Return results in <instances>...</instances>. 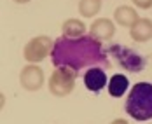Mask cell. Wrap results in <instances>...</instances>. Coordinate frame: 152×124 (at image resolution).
<instances>
[{"label":"cell","mask_w":152,"mask_h":124,"mask_svg":"<svg viewBox=\"0 0 152 124\" xmlns=\"http://www.w3.org/2000/svg\"><path fill=\"white\" fill-rule=\"evenodd\" d=\"M112 124H128V121H124V119H115Z\"/></svg>","instance_id":"cell-15"},{"label":"cell","mask_w":152,"mask_h":124,"mask_svg":"<svg viewBox=\"0 0 152 124\" xmlns=\"http://www.w3.org/2000/svg\"><path fill=\"white\" fill-rule=\"evenodd\" d=\"M84 84H86V88H88L89 91H93V93H100V91L107 86L105 72H103L102 68H98V66L89 68V70L84 74Z\"/></svg>","instance_id":"cell-7"},{"label":"cell","mask_w":152,"mask_h":124,"mask_svg":"<svg viewBox=\"0 0 152 124\" xmlns=\"http://www.w3.org/2000/svg\"><path fill=\"white\" fill-rule=\"evenodd\" d=\"M131 39L137 42H147L152 39V21L147 18H140L137 23L129 28Z\"/></svg>","instance_id":"cell-9"},{"label":"cell","mask_w":152,"mask_h":124,"mask_svg":"<svg viewBox=\"0 0 152 124\" xmlns=\"http://www.w3.org/2000/svg\"><path fill=\"white\" fill-rule=\"evenodd\" d=\"M77 74L68 68H56L49 79V91L54 96H66L74 91Z\"/></svg>","instance_id":"cell-4"},{"label":"cell","mask_w":152,"mask_h":124,"mask_svg":"<svg viewBox=\"0 0 152 124\" xmlns=\"http://www.w3.org/2000/svg\"><path fill=\"white\" fill-rule=\"evenodd\" d=\"M61 30H63V35H65V37L77 39V37H82V35L86 33V25H84L82 21L72 18V19H66V21L63 23Z\"/></svg>","instance_id":"cell-12"},{"label":"cell","mask_w":152,"mask_h":124,"mask_svg":"<svg viewBox=\"0 0 152 124\" xmlns=\"http://www.w3.org/2000/svg\"><path fill=\"white\" fill-rule=\"evenodd\" d=\"M128 86H129L128 77H124L122 74H115V75H112V79L108 80V93H110V96H114V98H121L122 94L126 93Z\"/></svg>","instance_id":"cell-11"},{"label":"cell","mask_w":152,"mask_h":124,"mask_svg":"<svg viewBox=\"0 0 152 124\" xmlns=\"http://www.w3.org/2000/svg\"><path fill=\"white\" fill-rule=\"evenodd\" d=\"M107 53L115 60V63H117L119 66H122V68L128 70V72H133V74L142 72V70L145 68V65H147V60H145L140 53L133 51L131 47H128V46L112 44V46L108 47Z\"/></svg>","instance_id":"cell-3"},{"label":"cell","mask_w":152,"mask_h":124,"mask_svg":"<svg viewBox=\"0 0 152 124\" xmlns=\"http://www.w3.org/2000/svg\"><path fill=\"white\" fill-rule=\"evenodd\" d=\"M102 9V0H80L79 4V11L84 18H93L98 14Z\"/></svg>","instance_id":"cell-13"},{"label":"cell","mask_w":152,"mask_h":124,"mask_svg":"<svg viewBox=\"0 0 152 124\" xmlns=\"http://www.w3.org/2000/svg\"><path fill=\"white\" fill-rule=\"evenodd\" d=\"M114 18H115V21L122 25V26H133L135 23H137L138 19V14L135 9H131L129 5H121V7H117L115 9V12H114Z\"/></svg>","instance_id":"cell-10"},{"label":"cell","mask_w":152,"mask_h":124,"mask_svg":"<svg viewBox=\"0 0 152 124\" xmlns=\"http://www.w3.org/2000/svg\"><path fill=\"white\" fill-rule=\"evenodd\" d=\"M14 2H18V4H26V2H30V0H14Z\"/></svg>","instance_id":"cell-16"},{"label":"cell","mask_w":152,"mask_h":124,"mask_svg":"<svg viewBox=\"0 0 152 124\" xmlns=\"http://www.w3.org/2000/svg\"><path fill=\"white\" fill-rule=\"evenodd\" d=\"M114 33H115L114 23L110 19H107V18H100L91 25V33L89 35L102 42V40H110L114 37Z\"/></svg>","instance_id":"cell-8"},{"label":"cell","mask_w":152,"mask_h":124,"mask_svg":"<svg viewBox=\"0 0 152 124\" xmlns=\"http://www.w3.org/2000/svg\"><path fill=\"white\" fill-rule=\"evenodd\" d=\"M133 4H137V7H140V9H151L152 7V0H133Z\"/></svg>","instance_id":"cell-14"},{"label":"cell","mask_w":152,"mask_h":124,"mask_svg":"<svg viewBox=\"0 0 152 124\" xmlns=\"http://www.w3.org/2000/svg\"><path fill=\"white\" fill-rule=\"evenodd\" d=\"M107 54L108 53L103 49V44L91 35H82L77 39L61 35L54 40L51 58L56 68H68L79 75L84 68H108L110 61Z\"/></svg>","instance_id":"cell-1"},{"label":"cell","mask_w":152,"mask_h":124,"mask_svg":"<svg viewBox=\"0 0 152 124\" xmlns=\"http://www.w3.org/2000/svg\"><path fill=\"white\" fill-rule=\"evenodd\" d=\"M53 47H54L53 40L49 37H46V35H40V37L31 39L30 42L25 46L23 56H25L26 61L39 63V61H42L49 53H53Z\"/></svg>","instance_id":"cell-5"},{"label":"cell","mask_w":152,"mask_h":124,"mask_svg":"<svg viewBox=\"0 0 152 124\" xmlns=\"http://www.w3.org/2000/svg\"><path fill=\"white\" fill-rule=\"evenodd\" d=\"M126 114L137 121L152 119V84L137 82L126 100Z\"/></svg>","instance_id":"cell-2"},{"label":"cell","mask_w":152,"mask_h":124,"mask_svg":"<svg viewBox=\"0 0 152 124\" xmlns=\"http://www.w3.org/2000/svg\"><path fill=\"white\" fill-rule=\"evenodd\" d=\"M19 82L26 91H37L42 88L44 84V72L42 68H39L37 65H28L23 68L21 75H19Z\"/></svg>","instance_id":"cell-6"}]
</instances>
